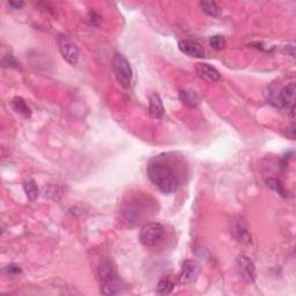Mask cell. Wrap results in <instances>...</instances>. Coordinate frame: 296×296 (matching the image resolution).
<instances>
[{
  "label": "cell",
  "instance_id": "6da1fadb",
  "mask_svg": "<svg viewBox=\"0 0 296 296\" xmlns=\"http://www.w3.org/2000/svg\"><path fill=\"white\" fill-rule=\"evenodd\" d=\"M176 164V158L167 154L153 158L147 164L149 180L164 195L177 191L180 185L179 171Z\"/></svg>",
  "mask_w": 296,
  "mask_h": 296
},
{
  "label": "cell",
  "instance_id": "7a4b0ae2",
  "mask_svg": "<svg viewBox=\"0 0 296 296\" xmlns=\"http://www.w3.org/2000/svg\"><path fill=\"white\" fill-rule=\"evenodd\" d=\"M112 68H114L115 76H116V79L120 83V86L124 88H129L132 83L133 72L125 56L115 54L114 59H112Z\"/></svg>",
  "mask_w": 296,
  "mask_h": 296
},
{
  "label": "cell",
  "instance_id": "3957f363",
  "mask_svg": "<svg viewBox=\"0 0 296 296\" xmlns=\"http://www.w3.org/2000/svg\"><path fill=\"white\" fill-rule=\"evenodd\" d=\"M166 236V229L160 223L152 222L146 223L140 230L139 239L141 244L145 247H155L158 243L162 242V239Z\"/></svg>",
  "mask_w": 296,
  "mask_h": 296
},
{
  "label": "cell",
  "instance_id": "277c9868",
  "mask_svg": "<svg viewBox=\"0 0 296 296\" xmlns=\"http://www.w3.org/2000/svg\"><path fill=\"white\" fill-rule=\"evenodd\" d=\"M58 45L63 58L71 65H77L79 61V50L77 45L67 36L60 35L58 37Z\"/></svg>",
  "mask_w": 296,
  "mask_h": 296
},
{
  "label": "cell",
  "instance_id": "5b68a950",
  "mask_svg": "<svg viewBox=\"0 0 296 296\" xmlns=\"http://www.w3.org/2000/svg\"><path fill=\"white\" fill-rule=\"evenodd\" d=\"M199 272H200V267L197 261L195 260H185L183 263L182 270H180L178 281L180 285H190L193 281H196V279L198 278Z\"/></svg>",
  "mask_w": 296,
  "mask_h": 296
},
{
  "label": "cell",
  "instance_id": "8992f818",
  "mask_svg": "<svg viewBox=\"0 0 296 296\" xmlns=\"http://www.w3.org/2000/svg\"><path fill=\"white\" fill-rule=\"evenodd\" d=\"M237 270L243 280L249 283H254L256 280V267L252 260L247 256H239L236 260Z\"/></svg>",
  "mask_w": 296,
  "mask_h": 296
},
{
  "label": "cell",
  "instance_id": "52a82bcc",
  "mask_svg": "<svg viewBox=\"0 0 296 296\" xmlns=\"http://www.w3.org/2000/svg\"><path fill=\"white\" fill-rule=\"evenodd\" d=\"M178 48L183 54L192 58H204L206 52H205L204 46L199 44L198 42L191 39L179 40Z\"/></svg>",
  "mask_w": 296,
  "mask_h": 296
},
{
  "label": "cell",
  "instance_id": "ba28073f",
  "mask_svg": "<svg viewBox=\"0 0 296 296\" xmlns=\"http://www.w3.org/2000/svg\"><path fill=\"white\" fill-rule=\"evenodd\" d=\"M196 72H197L199 78H201L205 81H208V82H217L221 78L219 71L211 66L210 64L198 63L196 65Z\"/></svg>",
  "mask_w": 296,
  "mask_h": 296
},
{
  "label": "cell",
  "instance_id": "9c48e42d",
  "mask_svg": "<svg viewBox=\"0 0 296 296\" xmlns=\"http://www.w3.org/2000/svg\"><path fill=\"white\" fill-rule=\"evenodd\" d=\"M149 115L155 119H161L164 115V108L160 96L153 93L149 96Z\"/></svg>",
  "mask_w": 296,
  "mask_h": 296
},
{
  "label": "cell",
  "instance_id": "30bf717a",
  "mask_svg": "<svg viewBox=\"0 0 296 296\" xmlns=\"http://www.w3.org/2000/svg\"><path fill=\"white\" fill-rule=\"evenodd\" d=\"M280 101H281L282 108L285 107H294L295 102V83H289L286 87H283L281 90H279Z\"/></svg>",
  "mask_w": 296,
  "mask_h": 296
},
{
  "label": "cell",
  "instance_id": "8fae6325",
  "mask_svg": "<svg viewBox=\"0 0 296 296\" xmlns=\"http://www.w3.org/2000/svg\"><path fill=\"white\" fill-rule=\"evenodd\" d=\"M98 276H99V281H101V285L102 283L110 281V280H112V279L117 278L116 274H115L114 267H112L110 261H108V260L102 261V263L99 265Z\"/></svg>",
  "mask_w": 296,
  "mask_h": 296
},
{
  "label": "cell",
  "instance_id": "7c38bea8",
  "mask_svg": "<svg viewBox=\"0 0 296 296\" xmlns=\"http://www.w3.org/2000/svg\"><path fill=\"white\" fill-rule=\"evenodd\" d=\"M101 292L104 295H118L124 293V286L121 285L120 280L118 278H115L110 280V281L102 283L101 285Z\"/></svg>",
  "mask_w": 296,
  "mask_h": 296
},
{
  "label": "cell",
  "instance_id": "4fadbf2b",
  "mask_svg": "<svg viewBox=\"0 0 296 296\" xmlns=\"http://www.w3.org/2000/svg\"><path fill=\"white\" fill-rule=\"evenodd\" d=\"M232 233L239 242H242V243L250 242V239H251L250 234H249V232H248V228H247V226H245L244 221L238 220L237 222L234 224Z\"/></svg>",
  "mask_w": 296,
  "mask_h": 296
},
{
  "label": "cell",
  "instance_id": "5bb4252c",
  "mask_svg": "<svg viewBox=\"0 0 296 296\" xmlns=\"http://www.w3.org/2000/svg\"><path fill=\"white\" fill-rule=\"evenodd\" d=\"M12 108L18 114L22 115L23 117H30V115H32V111H30L29 107H28L26 101L22 98H14L12 99Z\"/></svg>",
  "mask_w": 296,
  "mask_h": 296
},
{
  "label": "cell",
  "instance_id": "9a60e30c",
  "mask_svg": "<svg viewBox=\"0 0 296 296\" xmlns=\"http://www.w3.org/2000/svg\"><path fill=\"white\" fill-rule=\"evenodd\" d=\"M23 190H24V192H26L27 197L29 198L30 200H36V199L39 198V188H37L36 183L34 182V180H32V179L26 180V182L23 183Z\"/></svg>",
  "mask_w": 296,
  "mask_h": 296
},
{
  "label": "cell",
  "instance_id": "2e32d148",
  "mask_svg": "<svg viewBox=\"0 0 296 296\" xmlns=\"http://www.w3.org/2000/svg\"><path fill=\"white\" fill-rule=\"evenodd\" d=\"M174 287H175V285H174V282L170 279L163 278L158 283L157 293L158 295H168L174 291Z\"/></svg>",
  "mask_w": 296,
  "mask_h": 296
},
{
  "label": "cell",
  "instance_id": "e0dca14e",
  "mask_svg": "<svg viewBox=\"0 0 296 296\" xmlns=\"http://www.w3.org/2000/svg\"><path fill=\"white\" fill-rule=\"evenodd\" d=\"M199 5H200L202 11L207 15H210V17L216 18L220 14V9L214 1H201Z\"/></svg>",
  "mask_w": 296,
  "mask_h": 296
},
{
  "label": "cell",
  "instance_id": "ac0fdd59",
  "mask_svg": "<svg viewBox=\"0 0 296 296\" xmlns=\"http://www.w3.org/2000/svg\"><path fill=\"white\" fill-rule=\"evenodd\" d=\"M210 45H211L212 49L217 50V51H221V50L226 49L227 40L223 36L214 35L210 39Z\"/></svg>",
  "mask_w": 296,
  "mask_h": 296
},
{
  "label": "cell",
  "instance_id": "d6986e66",
  "mask_svg": "<svg viewBox=\"0 0 296 296\" xmlns=\"http://www.w3.org/2000/svg\"><path fill=\"white\" fill-rule=\"evenodd\" d=\"M180 99L183 101V103L190 107H195L198 104V96L196 95V93L193 92H182L180 93Z\"/></svg>",
  "mask_w": 296,
  "mask_h": 296
},
{
  "label": "cell",
  "instance_id": "ffe728a7",
  "mask_svg": "<svg viewBox=\"0 0 296 296\" xmlns=\"http://www.w3.org/2000/svg\"><path fill=\"white\" fill-rule=\"evenodd\" d=\"M267 185H269V188H271L272 190H274L276 192H278V195L281 196V197H286V190L285 186L282 185L281 180L276 179V178H271L267 180Z\"/></svg>",
  "mask_w": 296,
  "mask_h": 296
},
{
  "label": "cell",
  "instance_id": "44dd1931",
  "mask_svg": "<svg viewBox=\"0 0 296 296\" xmlns=\"http://www.w3.org/2000/svg\"><path fill=\"white\" fill-rule=\"evenodd\" d=\"M2 64H4V66L6 67H13V68H20V63L15 59L14 56H5L4 58H2Z\"/></svg>",
  "mask_w": 296,
  "mask_h": 296
},
{
  "label": "cell",
  "instance_id": "7402d4cb",
  "mask_svg": "<svg viewBox=\"0 0 296 296\" xmlns=\"http://www.w3.org/2000/svg\"><path fill=\"white\" fill-rule=\"evenodd\" d=\"M5 271L8 274H19V273H21V267L18 266V265H15V264H12V265H9V266L6 267Z\"/></svg>",
  "mask_w": 296,
  "mask_h": 296
},
{
  "label": "cell",
  "instance_id": "603a6c76",
  "mask_svg": "<svg viewBox=\"0 0 296 296\" xmlns=\"http://www.w3.org/2000/svg\"><path fill=\"white\" fill-rule=\"evenodd\" d=\"M89 15H90V18H92V19H90V20H92V22L94 23L95 26H98L99 22V15L96 14L95 12H90Z\"/></svg>",
  "mask_w": 296,
  "mask_h": 296
},
{
  "label": "cell",
  "instance_id": "cb8c5ba5",
  "mask_svg": "<svg viewBox=\"0 0 296 296\" xmlns=\"http://www.w3.org/2000/svg\"><path fill=\"white\" fill-rule=\"evenodd\" d=\"M9 6L15 9H20L23 7V2H9Z\"/></svg>",
  "mask_w": 296,
  "mask_h": 296
}]
</instances>
